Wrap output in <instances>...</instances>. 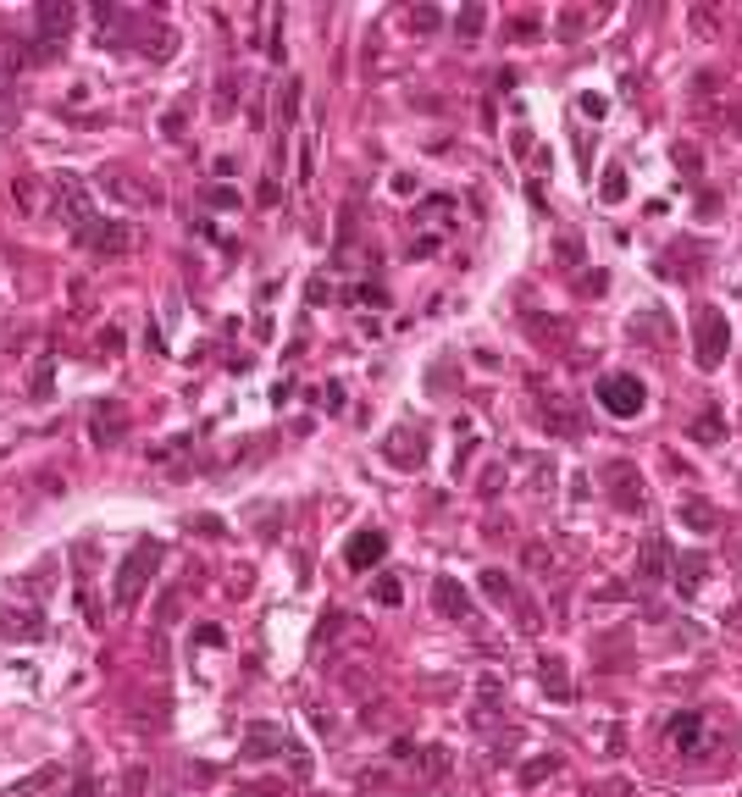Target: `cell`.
Here are the masks:
<instances>
[{
  "mask_svg": "<svg viewBox=\"0 0 742 797\" xmlns=\"http://www.w3.org/2000/svg\"><path fill=\"white\" fill-rule=\"evenodd\" d=\"M161 554H167V548H161L156 537H144V543L128 548V560L117 565V587H111V593H117V609H122V615H128V609L144 598V587H150V576H156Z\"/></svg>",
  "mask_w": 742,
  "mask_h": 797,
  "instance_id": "obj_1",
  "label": "cell"
},
{
  "mask_svg": "<svg viewBox=\"0 0 742 797\" xmlns=\"http://www.w3.org/2000/svg\"><path fill=\"white\" fill-rule=\"evenodd\" d=\"M726 349H731L726 310H720V305H698L693 310V360H698V371H720Z\"/></svg>",
  "mask_w": 742,
  "mask_h": 797,
  "instance_id": "obj_2",
  "label": "cell"
},
{
  "mask_svg": "<svg viewBox=\"0 0 742 797\" xmlns=\"http://www.w3.org/2000/svg\"><path fill=\"white\" fill-rule=\"evenodd\" d=\"M50 189H56V211L72 222V233H78V238H84L89 227L100 222V216H95V200H89V189H84V178H78V172H56V178H50Z\"/></svg>",
  "mask_w": 742,
  "mask_h": 797,
  "instance_id": "obj_3",
  "label": "cell"
},
{
  "mask_svg": "<svg viewBox=\"0 0 742 797\" xmlns=\"http://www.w3.org/2000/svg\"><path fill=\"white\" fill-rule=\"evenodd\" d=\"M599 405L610 410L615 421H632V416H643L648 388L632 377V371H610V377H599Z\"/></svg>",
  "mask_w": 742,
  "mask_h": 797,
  "instance_id": "obj_4",
  "label": "cell"
},
{
  "mask_svg": "<svg viewBox=\"0 0 742 797\" xmlns=\"http://www.w3.org/2000/svg\"><path fill=\"white\" fill-rule=\"evenodd\" d=\"M665 748L676 753V759H698V753H709V720L698 709H682L665 726Z\"/></svg>",
  "mask_w": 742,
  "mask_h": 797,
  "instance_id": "obj_5",
  "label": "cell"
},
{
  "mask_svg": "<svg viewBox=\"0 0 742 797\" xmlns=\"http://www.w3.org/2000/svg\"><path fill=\"white\" fill-rule=\"evenodd\" d=\"M84 244H89L95 255H106V261H111V255H128L133 244H139V233H133V222H117V216H100V222L84 233Z\"/></svg>",
  "mask_w": 742,
  "mask_h": 797,
  "instance_id": "obj_6",
  "label": "cell"
},
{
  "mask_svg": "<svg viewBox=\"0 0 742 797\" xmlns=\"http://www.w3.org/2000/svg\"><path fill=\"white\" fill-rule=\"evenodd\" d=\"M671 543L665 537H643V548H637V565H632V576H637V587H659V582H671Z\"/></svg>",
  "mask_w": 742,
  "mask_h": 797,
  "instance_id": "obj_7",
  "label": "cell"
},
{
  "mask_svg": "<svg viewBox=\"0 0 742 797\" xmlns=\"http://www.w3.org/2000/svg\"><path fill=\"white\" fill-rule=\"evenodd\" d=\"M432 609L443 620H455V626H477V609H471V593L455 582V576H438L432 582Z\"/></svg>",
  "mask_w": 742,
  "mask_h": 797,
  "instance_id": "obj_8",
  "label": "cell"
},
{
  "mask_svg": "<svg viewBox=\"0 0 742 797\" xmlns=\"http://www.w3.org/2000/svg\"><path fill=\"white\" fill-rule=\"evenodd\" d=\"M383 460L399 465V471H416V465L427 460V432L421 427H394L383 438Z\"/></svg>",
  "mask_w": 742,
  "mask_h": 797,
  "instance_id": "obj_9",
  "label": "cell"
},
{
  "mask_svg": "<svg viewBox=\"0 0 742 797\" xmlns=\"http://www.w3.org/2000/svg\"><path fill=\"white\" fill-rule=\"evenodd\" d=\"M394 759L405 764L416 781H438V775L449 770V748H438V742H427V748H410V742H399Z\"/></svg>",
  "mask_w": 742,
  "mask_h": 797,
  "instance_id": "obj_10",
  "label": "cell"
},
{
  "mask_svg": "<svg viewBox=\"0 0 742 797\" xmlns=\"http://www.w3.org/2000/svg\"><path fill=\"white\" fill-rule=\"evenodd\" d=\"M604 482H610V499H615V510H643V476H637V465L632 460H615L610 471H604Z\"/></svg>",
  "mask_w": 742,
  "mask_h": 797,
  "instance_id": "obj_11",
  "label": "cell"
},
{
  "mask_svg": "<svg viewBox=\"0 0 742 797\" xmlns=\"http://www.w3.org/2000/svg\"><path fill=\"white\" fill-rule=\"evenodd\" d=\"M239 753L244 759H272V753H288V731L283 726H266V720H250L239 731Z\"/></svg>",
  "mask_w": 742,
  "mask_h": 797,
  "instance_id": "obj_12",
  "label": "cell"
},
{
  "mask_svg": "<svg viewBox=\"0 0 742 797\" xmlns=\"http://www.w3.org/2000/svg\"><path fill=\"white\" fill-rule=\"evenodd\" d=\"M39 39L45 45H67V34H72V23H78V6L72 0H39Z\"/></svg>",
  "mask_w": 742,
  "mask_h": 797,
  "instance_id": "obj_13",
  "label": "cell"
},
{
  "mask_svg": "<svg viewBox=\"0 0 742 797\" xmlns=\"http://www.w3.org/2000/svg\"><path fill=\"white\" fill-rule=\"evenodd\" d=\"M538 421H543L549 438H582V416H576L571 399H560V393H549V399L538 405Z\"/></svg>",
  "mask_w": 742,
  "mask_h": 797,
  "instance_id": "obj_14",
  "label": "cell"
},
{
  "mask_svg": "<svg viewBox=\"0 0 742 797\" xmlns=\"http://www.w3.org/2000/svg\"><path fill=\"white\" fill-rule=\"evenodd\" d=\"M388 554V537L377 532V526H360L355 537L344 543V560H349V571H371V565Z\"/></svg>",
  "mask_w": 742,
  "mask_h": 797,
  "instance_id": "obj_15",
  "label": "cell"
},
{
  "mask_svg": "<svg viewBox=\"0 0 742 797\" xmlns=\"http://www.w3.org/2000/svg\"><path fill=\"white\" fill-rule=\"evenodd\" d=\"M28 61H34V50H23L17 39H0V100L17 89V78H23Z\"/></svg>",
  "mask_w": 742,
  "mask_h": 797,
  "instance_id": "obj_16",
  "label": "cell"
},
{
  "mask_svg": "<svg viewBox=\"0 0 742 797\" xmlns=\"http://www.w3.org/2000/svg\"><path fill=\"white\" fill-rule=\"evenodd\" d=\"M89 432H95V443H122V432H128V410H122L117 399H106V405L89 416Z\"/></svg>",
  "mask_w": 742,
  "mask_h": 797,
  "instance_id": "obj_17",
  "label": "cell"
},
{
  "mask_svg": "<svg viewBox=\"0 0 742 797\" xmlns=\"http://www.w3.org/2000/svg\"><path fill=\"white\" fill-rule=\"evenodd\" d=\"M538 681H543V692H549V698H571V676H565V659L560 654H543L538 659Z\"/></svg>",
  "mask_w": 742,
  "mask_h": 797,
  "instance_id": "obj_18",
  "label": "cell"
},
{
  "mask_svg": "<svg viewBox=\"0 0 742 797\" xmlns=\"http://www.w3.org/2000/svg\"><path fill=\"white\" fill-rule=\"evenodd\" d=\"M676 521H682L687 532H715L720 515H715V504H704V499H682L676 504Z\"/></svg>",
  "mask_w": 742,
  "mask_h": 797,
  "instance_id": "obj_19",
  "label": "cell"
},
{
  "mask_svg": "<svg viewBox=\"0 0 742 797\" xmlns=\"http://www.w3.org/2000/svg\"><path fill=\"white\" fill-rule=\"evenodd\" d=\"M704 571H709V554H682V560L671 565V582L682 587V593H698V587H704Z\"/></svg>",
  "mask_w": 742,
  "mask_h": 797,
  "instance_id": "obj_20",
  "label": "cell"
},
{
  "mask_svg": "<svg viewBox=\"0 0 742 797\" xmlns=\"http://www.w3.org/2000/svg\"><path fill=\"white\" fill-rule=\"evenodd\" d=\"M0 631H6V637H17V631H23V637H45V620H39V609H6V615H0Z\"/></svg>",
  "mask_w": 742,
  "mask_h": 797,
  "instance_id": "obj_21",
  "label": "cell"
},
{
  "mask_svg": "<svg viewBox=\"0 0 742 797\" xmlns=\"http://www.w3.org/2000/svg\"><path fill=\"white\" fill-rule=\"evenodd\" d=\"M482 593L493 598V604L499 609H510V604H521V598H515V582L504 571H482Z\"/></svg>",
  "mask_w": 742,
  "mask_h": 797,
  "instance_id": "obj_22",
  "label": "cell"
},
{
  "mask_svg": "<svg viewBox=\"0 0 742 797\" xmlns=\"http://www.w3.org/2000/svg\"><path fill=\"white\" fill-rule=\"evenodd\" d=\"M12 200H17V211H23V216H39V211H45L39 178H17V183H12Z\"/></svg>",
  "mask_w": 742,
  "mask_h": 797,
  "instance_id": "obj_23",
  "label": "cell"
},
{
  "mask_svg": "<svg viewBox=\"0 0 742 797\" xmlns=\"http://www.w3.org/2000/svg\"><path fill=\"white\" fill-rule=\"evenodd\" d=\"M626 189H632V183H626V167H621V161H615V167H604L599 200H604V205H621V200H626Z\"/></svg>",
  "mask_w": 742,
  "mask_h": 797,
  "instance_id": "obj_24",
  "label": "cell"
},
{
  "mask_svg": "<svg viewBox=\"0 0 742 797\" xmlns=\"http://www.w3.org/2000/svg\"><path fill=\"white\" fill-rule=\"evenodd\" d=\"M482 28H488V12H482V6H466V12L455 17V34L466 39V45H477V39H482Z\"/></svg>",
  "mask_w": 742,
  "mask_h": 797,
  "instance_id": "obj_25",
  "label": "cell"
},
{
  "mask_svg": "<svg viewBox=\"0 0 742 797\" xmlns=\"http://www.w3.org/2000/svg\"><path fill=\"white\" fill-rule=\"evenodd\" d=\"M693 438H698V443H720V438H726V421H720L715 410H709V416H698V421H693Z\"/></svg>",
  "mask_w": 742,
  "mask_h": 797,
  "instance_id": "obj_26",
  "label": "cell"
},
{
  "mask_svg": "<svg viewBox=\"0 0 742 797\" xmlns=\"http://www.w3.org/2000/svg\"><path fill=\"white\" fill-rule=\"evenodd\" d=\"M554 770H560V759H532V764H521V786H538V781H549Z\"/></svg>",
  "mask_w": 742,
  "mask_h": 797,
  "instance_id": "obj_27",
  "label": "cell"
},
{
  "mask_svg": "<svg viewBox=\"0 0 742 797\" xmlns=\"http://www.w3.org/2000/svg\"><path fill=\"white\" fill-rule=\"evenodd\" d=\"M477 698H482V714H488V709H499V698H504V681L493 676V670L477 681Z\"/></svg>",
  "mask_w": 742,
  "mask_h": 797,
  "instance_id": "obj_28",
  "label": "cell"
},
{
  "mask_svg": "<svg viewBox=\"0 0 742 797\" xmlns=\"http://www.w3.org/2000/svg\"><path fill=\"white\" fill-rule=\"evenodd\" d=\"M582 28H587V12H582V6H571V12L560 17V39H565V45H571V39L582 34Z\"/></svg>",
  "mask_w": 742,
  "mask_h": 797,
  "instance_id": "obj_29",
  "label": "cell"
},
{
  "mask_svg": "<svg viewBox=\"0 0 742 797\" xmlns=\"http://www.w3.org/2000/svg\"><path fill=\"white\" fill-rule=\"evenodd\" d=\"M438 23H443V17H438V6H416V12H410V28H416V34H432Z\"/></svg>",
  "mask_w": 742,
  "mask_h": 797,
  "instance_id": "obj_30",
  "label": "cell"
},
{
  "mask_svg": "<svg viewBox=\"0 0 742 797\" xmlns=\"http://www.w3.org/2000/svg\"><path fill=\"white\" fill-rule=\"evenodd\" d=\"M399 598H405V587H399V576H383V582H377V604H388V609H394Z\"/></svg>",
  "mask_w": 742,
  "mask_h": 797,
  "instance_id": "obj_31",
  "label": "cell"
},
{
  "mask_svg": "<svg viewBox=\"0 0 742 797\" xmlns=\"http://www.w3.org/2000/svg\"><path fill=\"white\" fill-rule=\"evenodd\" d=\"M34 399H50V355H39L34 366Z\"/></svg>",
  "mask_w": 742,
  "mask_h": 797,
  "instance_id": "obj_32",
  "label": "cell"
},
{
  "mask_svg": "<svg viewBox=\"0 0 742 797\" xmlns=\"http://www.w3.org/2000/svg\"><path fill=\"white\" fill-rule=\"evenodd\" d=\"M50 781H56V770H34V775H28L23 786H12V797H23V792H39V786H50Z\"/></svg>",
  "mask_w": 742,
  "mask_h": 797,
  "instance_id": "obj_33",
  "label": "cell"
},
{
  "mask_svg": "<svg viewBox=\"0 0 742 797\" xmlns=\"http://www.w3.org/2000/svg\"><path fill=\"white\" fill-rule=\"evenodd\" d=\"M560 261L565 266H582V244H576L571 233H560Z\"/></svg>",
  "mask_w": 742,
  "mask_h": 797,
  "instance_id": "obj_34",
  "label": "cell"
},
{
  "mask_svg": "<svg viewBox=\"0 0 742 797\" xmlns=\"http://www.w3.org/2000/svg\"><path fill=\"white\" fill-rule=\"evenodd\" d=\"M322 405L327 410H344V388H338V382H327V388H322Z\"/></svg>",
  "mask_w": 742,
  "mask_h": 797,
  "instance_id": "obj_35",
  "label": "cell"
},
{
  "mask_svg": "<svg viewBox=\"0 0 742 797\" xmlns=\"http://www.w3.org/2000/svg\"><path fill=\"white\" fill-rule=\"evenodd\" d=\"M205 200H211V205H239V194H233V189H222V183H216V189H205Z\"/></svg>",
  "mask_w": 742,
  "mask_h": 797,
  "instance_id": "obj_36",
  "label": "cell"
},
{
  "mask_svg": "<svg viewBox=\"0 0 742 797\" xmlns=\"http://www.w3.org/2000/svg\"><path fill=\"white\" fill-rule=\"evenodd\" d=\"M167 620H178V593L161 598V626H167Z\"/></svg>",
  "mask_w": 742,
  "mask_h": 797,
  "instance_id": "obj_37",
  "label": "cell"
},
{
  "mask_svg": "<svg viewBox=\"0 0 742 797\" xmlns=\"http://www.w3.org/2000/svg\"><path fill=\"white\" fill-rule=\"evenodd\" d=\"M582 117H604V100L599 95H582Z\"/></svg>",
  "mask_w": 742,
  "mask_h": 797,
  "instance_id": "obj_38",
  "label": "cell"
},
{
  "mask_svg": "<svg viewBox=\"0 0 742 797\" xmlns=\"http://www.w3.org/2000/svg\"><path fill=\"white\" fill-rule=\"evenodd\" d=\"M100 349H111V355L122 349V333H117V327H106V333H100Z\"/></svg>",
  "mask_w": 742,
  "mask_h": 797,
  "instance_id": "obj_39",
  "label": "cell"
},
{
  "mask_svg": "<svg viewBox=\"0 0 742 797\" xmlns=\"http://www.w3.org/2000/svg\"><path fill=\"white\" fill-rule=\"evenodd\" d=\"M72 797H95V781H78V786H72Z\"/></svg>",
  "mask_w": 742,
  "mask_h": 797,
  "instance_id": "obj_40",
  "label": "cell"
},
{
  "mask_svg": "<svg viewBox=\"0 0 742 797\" xmlns=\"http://www.w3.org/2000/svg\"><path fill=\"white\" fill-rule=\"evenodd\" d=\"M239 797H266V792H255V786H250V792H239Z\"/></svg>",
  "mask_w": 742,
  "mask_h": 797,
  "instance_id": "obj_41",
  "label": "cell"
}]
</instances>
